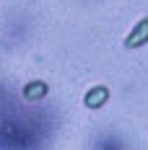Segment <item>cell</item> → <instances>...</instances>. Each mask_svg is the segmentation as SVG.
Segmentation results:
<instances>
[{
    "label": "cell",
    "instance_id": "cell-1",
    "mask_svg": "<svg viewBox=\"0 0 148 150\" xmlns=\"http://www.w3.org/2000/svg\"><path fill=\"white\" fill-rule=\"evenodd\" d=\"M143 36H148V21H143V23L133 31V36L127 39V47H138L140 42H143Z\"/></svg>",
    "mask_w": 148,
    "mask_h": 150
},
{
    "label": "cell",
    "instance_id": "cell-2",
    "mask_svg": "<svg viewBox=\"0 0 148 150\" xmlns=\"http://www.w3.org/2000/svg\"><path fill=\"white\" fill-rule=\"evenodd\" d=\"M104 98H107V91H104V88H94L89 93V98H86V104H89V106H99Z\"/></svg>",
    "mask_w": 148,
    "mask_h": 150
},
{
    "label": "cell",
    "instance_id": "cell-3",
    "mask_svg": "<svg viewBox=\"0 0 148 150\" xmlns=\"http://www.w3.org/2000/svg\"><path fill=\"white\" fill-rule=\"evenodd\" d=\"M44 83H31V86H26V96L29 98H36V96H44Z\"/></svg>",
    "mask_w": 148,
    "mask_h": 150
}]
</instances>
